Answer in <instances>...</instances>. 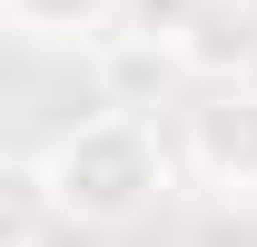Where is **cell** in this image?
<instances>
[{
	"mask_svg": "<svg viewBox=\"0 0 257 247\" xmlns=\"http://www.w3.org/2000/svg\"><path fill=\"white\" fill-rule=\"evenodd\" d=\"M40 178H50V198H60L69 227H128V217H149L168 198V139L149 129V109L89 99L40 149Z\"/></svg>",
	"mask_w": 257,
	"mask_h": 247,
	"instance_id": "6da1fadb",
	"label": "cell"
},
{
	"mask_svg": "<svg viewBox=\"0 0 257 247\" xmlns=\"http://www.w3.org/2000/svg\"><path fill=\"white\" fill-rule=\"evenodd\" d=\"M178 158H188L198 188H218V198H257V79H218V89H198L188 119H178Z\"/></svg>",
	"mask_w": 257,
	"mask_h": 247,
	"instance_id": "7a4b0ae2",
	"label": "cell"
},
{
	"mask_svg": "<svg viewBox=\"0 0 257 247\" xmlns=\"http://www.w3.org/2000/svg\"><path fill=\"white\" fill-rule=\"evenodd\" d=\"M168 60L188 89H218V79H257V10L247 0H208L188 30L168 40Z\"/></svg>",
	"mask_w": 257,
	"mask_h": 247,
	"instance_id": "3957f363",
	"label": "cell"
},
{
	"mask_svg": "<svg viewBox=\"0 0 257 247\" xmlns=\"http://www.w3.org/2000/svg\"><path fill=\"white\" fill-rule=\"evenodd\" d=\"M0 20L30 40V50H79L89 60L99 40L119 30V0H0Z\"/></svg>",
	"mask_w": 257,
	"mask_h": 247,
	"instance_id": "277c9868",
	"label": "cell"
},
{
	"mask_svg": "<svg viewBox=\"0 0 257 247\" xmlns=\"http://www.w3.org/2000/svg\"><path fill=\"white\" fill-rule=\"evenodd\" d=\"M198 10H208V0H119V30H139V40H159V50H168Z\"/></svg>",
	"mask_w": 257,
	"mask_h": 247,
	"instance_id": "5b68a950",
	"label": "cell"
}]
</instances>
